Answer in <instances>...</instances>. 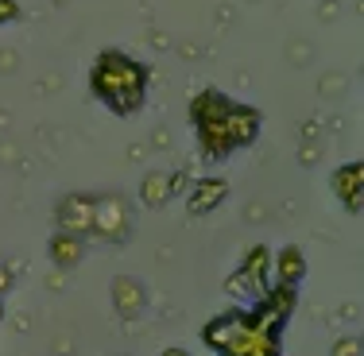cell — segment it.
I'll return each instance as SVG.
<instances>
[{
	"label": "cell",
	"instance_id": "cell-1",
	"mask_svg": "<svg viewBox=\"0 0 364 356\" xmlns=\"http://www.w3.org/2000/svg\"><path fill=\"white\" fill-rule=\"evenodd\" d=\"M294 310V286H272L256 310H229L202 329L218 356H279V329Z\"/></svg>",
	"mask_w": 364,
	"mask_h": 356
},
{
	"label": "cell",
	"instance_id": "cell-2",
	"mask_svg": "<svg viewBox=\"0 0 364 356\" xmlns=\"http://www.w3.org/2000/svg\"><path fill=\"white\" fill-rule=\"evenodd\" d=\"M90 90L117 117H132L144 109L147 97V66L128 58L124 50H101L90 70Z\"/></svg>",
	"mask_w": 364,
	"mask_h": 356
},
{
	"label": "cell",
	"instance_id": "cell-3",
	"mask_svg": "<svg viewBox=\"0 0 364 356\" xmlns=\"http://www.w3.org/2000/svg\"><path fill=\"white\" fill-rule=\"evenodd\" d=\"M229 109L232 101L221 90H202L190 101V117L198 128V147L205 159H225L232 155V140H229Z\"/></svg>",
	"mask_w": 364,
	"mask_h": 356
},
{
	"label": "cell",
	"instance_id": "cell-4",
	"mask_svg": "<svg viewBox=\"0 0 364 356\" xmlns=\"http://www.w3.org/2000/svg\"><path fill=\"white\" fill-rule=\"evenodd\" d=\"M128 229H132V217H128V205L120 194H101L93 198V225H90V237H101V240H128Z\"/></svg>",
	"mask_w": 364,
	"mask_h": 356
},
{
	"label": "cell",
	"instance_id": "cell-5",
	"mask_svg": "<svg viewBox=\"0 0 364 356\" xmlns=\"http://www.w3.org/2000/svg\"><path fill=\"white\" fill-rule=\"evenodd\" d=\"M58 232H74V237H90L93 225V194H66L55 210Z\"/></svg>",
	"mask_w": 364,
	"mask_h": 356
},
{
	"label": "cell",
	"instance_id": "cell-6",
	"mask_svg": "<svg viewBox=\"0 0 364 356\" xmlns=\"http://www.w3.org/2000/svg\"><path fill=\"white\" fill-rule=\"evenodd\" d=\"M147 306V291L140 279H132V275H120V279H112V310H117L124 321L140 318Z\"/></svg>",
	"mask_w": 364,
	"mask_h": 356
},
{
	"label": "cell",
	"instance_id": "cell-7",
	"mask_svg": "<svg viewBox=\"0 0 364 356\" xmlns=\"http://www.w3.org/2000/svg\"><path fill=\"white\" fill-rule=\"evenodd\" d=\"M333 194L341 198V205L349 213H360V202H364V167L360 163H345V167L333 171Z\"/></svg>",
	"mask_w": 364,
	"mask_h": 356
},
{
	"label": "cell",
	"instance_id": "cell-8",
	"mask_svg": "<svg viewBox=\"0 0 364 356\" xmlns=\"http://www.w3.org/2000/svg\"><path fill=\"white\" fill-rule=\"evenodd\" d=\"M225 198H229V182L225 178H202V182H194V190H190L186 210H190V217H205V213L218 210Z\"/></svg>",
	"mask_w": 364,
	"mask_h": 356
},
{
	"label": "cell",
	"instance_id": "cell-9",
	"mask_svg": "<svg viewBox=\"0 0 364 356\" xmlns=\"http://www.w3.org/2000/svg\"><path fill=\"white\" fill-rule=\"evenodd\" d=\"M267 271H272V252H267L264 244H256L252 252L245 256V264H240V271L232 275L229 283H248L256 291V298L267 291Z\"/></svg>",
	"mask_w": 364,
	"mask_h": 356
},
{
	"label": "cell",
	"instance_id": "cell-10",
	"mask_svg": "<svg viewBox=\"0 0 364 356\" xmlns=\"http://www.w3.org/2000/svg\"><path fill=\"white\" fill-rule=\"evenodd\" d=\"M178 190V175H167V171H147L140 182V202L147 210H163V205L175 198Z\"/></svg>",
	"mask_w": 364,
	"mask_h": 356
},
{
	"label": "cell",
	"instance_id": "cell-11",
	"mask_svg": "<svg viewBox=\"0 0 364 356\" xmlns=\"http://www.w3.org/2000/svg\"><path fill=\"white\" fill-rule=\"evenodd\" d=\"M256 136H259V112L252 105H237V101H232V109H229V140H232V151H237V147L256 144Z\"/></svg>",
	"mask_w": 364,
	"mask_h": 356
},
{
	"label": "cell",
	"instance_id": "cell-12",
	"mask_svg": "<svg viewBox=\"0 0 364 356\" xmlns=\"http://www.w3.org/2000/svg\"><path fill=\"white\" fill-rule=\"evenodd\" d=\"M47 256L55 267H63V271H70V267L82 264L85 256V237H74V232H55L47 244Z\"/></svg>",
	"mask_w": 364,
	"mask_h": 356
},
{
	"label": "cell",
	"instance_id": "cell-13",
	"mask_svg": "<svg viewBox=\"0 0 364 356\" xmlns=\"http://www.w3.org/2000/svg\"><path fill=\"white\" fill-rule=\"evenodd\" d=\"M302 275H306V259H302V252L287 244L279 252V259H275V279H279V286H299Z\"/></svg>",
	"mask_w": 364,
	"mask_h": 356
},
{
	"label": "cell",
	"instance_id": "cell-14",
	"mask_svg": "<svg viewBox=\"0 0 364 356\" xmlns=\"http://www.w3.org/2000/svg\"><path fill=\"white\" fill-rule=\"evenodd\" d=\"M329 356H360V341H357V337H341Z\"/></svg>",
	"mask_w": 364,
	"mask_h": 356
},
{
	"label": "cell",
	"instance_id": "cell-15",
	"mask_svg": "<svg viewBox=\"0 0 364 356\" xmlns=\"http://www.w3.org/2000/svg\"><path fill=\"white\" fill-rule=\"evenodd\" d=\"M20 16V4L16 0H0V23H12Z\"/></svg>",
	"mask_w": 364,
	"mask_h": 356
},
{
	"label": "cell",
	"instance_id": "cell-16",
	"mask_svg": "<svg viewBox=\"0 0 364 356\" xmlns=\"http://www.w3.org/2000/svg\"><path fill=\"white\" fill-rule=\"evenodd\" d=\"M8 286H12V271H8V267H0V294H4Z\"/></svg>",
	"mask_w": 364,
	"mask_h": 356
},
{
	"label": "cell",
	"instance_id": "cell-17",
	"mask_svg": "<svg viewBox=\"0 0 364 356\" xmlns=\"http://www.w3.org/2000/svg\"><path fill=\"white\" fill-rule=\"evenodd\" d=\"M159 356H190V352H186V349H163Z\"/></svg>",
	"mask_w": 364,
	"mask_h": 356
},
{
	"label": "cell",
	"instance_id": "cell-18",
	"mask_svg": "<svg viewBox=\"0 0 364 356\" xmlns=\"http://www.w3.org/2000/svg\"><path fill=\"white\" fill-rule=\"evenodd\" d=\"M0 321H4V302H0Z\"/></svg>",
	"mask_w": 364,
	"mask_h": 356
}]
</instances>
